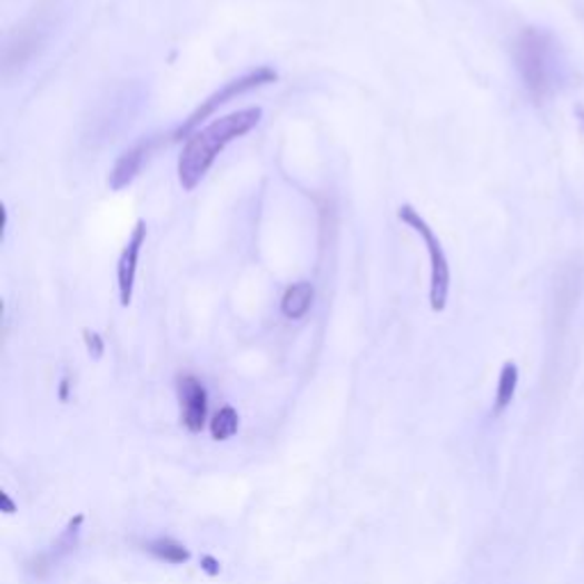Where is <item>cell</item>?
Masks as SVG:
<instances>
[{
	"label": "cell",
	"instance_id": "obj_7",
	"mask_svg": "<svg viewBox=\"0 0 584 584\" xmlns=\"http://www.w3.org/2000/svg\"><path fill=\"white\" fill-rule=\"evenodd\" d=\"M149 149H151V142H140V145H135L132 149H128L115 165V169L110 171V188L115 192L128 188L135 178H138L147 156H149Z\"/></svg>",
	"mask_w": 584,
	"mask_h": 584
},
{
	"label": "cell",
	"instance_id": "obj_10",
	"mask_svg": "<svg viewBox=\"0 0 584 584\" xmlns=\"http://www.w3.org/2000/svg\"><path fill=\"white\" fill-rule=\"evenodd\" d=\"M516 386H518V368L514 362H507L501 370V377H498V388H496V404H493V414L501 416L509 404L514 399V393H516Z\"/></svg>",
	"mask_w": 584,
	"mask_h": 584
},
{
	"label": "cell",
	"instance_id": "obj_15",
	"mask_svg": "<svg viewBox=\"0 0 584 584\" xmlns=\"http://www.w3.org/2000/svg\"><path fill=\"white\" fill-rule=\"evenodd\" d=\"M67 393H69V379H62V386H60V399L62 402H67V397H69Z\"/></svg>",
	"mask_w": 584,
	"mask_h": 584
},
{
	"label": "cell",
	"instance_id": "obj_11",
	"mask_svg": "<svg viewBox=\"0 0 584 584\" xmlns=\"http://www.w3.org/2000/svg\"><path fill=\"white\" fill-rule=\"evenodd\" d=\"M240 416L234 407H221L215 418L210 420V434L215 441H229L238 434Z\"/></svg>",
	"mask_w": 584,
	"mask_h": 584
},
{
	"label": "cell",
	"instance_id": "obj_8",
	"mask_svg": "<svg viewBox=\"0 0 584 584\" xmlns=\"http://www.w3.org/2000/svg\"><path fill=\"white\" fill-rule=\"evenodd\" d=\"M313 299H316V290H313V284L299 281L293 284L281 299V310L288 320H301L306 313L313 306Z\"/></svg>",
	"mask_w": 584,
	"mask_h": 584
},
{
	"label": "cell",
	"instance_id": "obj_12",
	"mask_svg": "<svg viewBox=\"0 0 584 584\" xmlns=\"http://www.w3.org/2000/svg\"><path fill=\"white\" fill-rule=\"evenodd\" d=\"M85 343H87V349L89 354H92L95 358H99L103 354V338L95 331H85Z\"/></svg>",
	"mask_w": 584,
	"mask_h": 584
},
{
	"label": "cell",
	"instance_id": "obj_5",
	"mask_svg": "<svg viewBox=\"0 0 584 584\" xmlns=\"http://www.w3.org/2000/svg\"><path fill=\"white\" fill-rule=\"evenodd\" d=\"M147 242V224L138 221V227L132 229L117 265V288H119V301L121 306H128L132 301L135 290V277H138V263L142 247Z\"/></svg>",
	"mask_w": 584,
	"mask_h": 584
},
{
	"label": "cell",
	"instance_id": "obj_3",
	"mask_svg": "<svg viewBox=\"0 0 584 584\" xmlns=\"http://www.w3.org/2000/svg\"><path fill=\"white\" fill-rule=\"evenodd\" d=\"M399 221L407 224V227L420 236L427 256H429V267H432V277H429V304L434 313L445 310L447 297H451V263H447V256L443 251V245L434 229L427 224V219L412 206V204H402L397 208Z\"/></svg>",
	"mask_w": 584,
	"mask_h": 584
},
{
	"label": "cell",
	"instance_id": "obj_13",
	"mask_svg": "<svg viewBox=\"0 0 584 584\" xmlns=\"http://www.w3.org/2000/svg\"><path fill=\"white\" fill-rule=\"evenodd\" d=\"M201 568H204L208 575H217V573H219V562H217L212 555H204V557H201Z\"/></svg>",
	"mask_w": 584,
	"mask_h": 584
},
{
	"label": "cell",
	"instance_id": "obj_4",
	"mask_svg": "<svg viewBox=\"0 0 584 584\" xmlns=\"http://www.w3.org/2000/svg\"><path fill=\"white\" fill-rule=\"evenodd\" d=\"M277 80H279V76H277L275 69L260 67V69H256V71H249V73L240 76L238 80L227 82V85H224V87L219 89V92H215L212 97H208V99L188 117V121L174 132V140L188 138V135H192L204 119H208L217 108L227 106L231 99L249 92V89H256V87H263V85H269V82H277Z\"/></svg>",
	"mask_w": 584,
	"mask_h": 584
},
{
	"label": "cell",
	"instance_id": "obj_14",
	"mask_svg": "<svg viewBox=\"0 0 584 584\" xmlns=\"http://www.w3.org/2000/svg\"><path fill=\"white\" fill-rule=\"evenodd\" d=\"M0 505H3V512H6V514H14V512H17V505L10 501L8 493H0Z\"/></svg>",
	"mask_w": 584,
	"mask_h": 584
},
{
	"label": "cell",
	"instance_id": "obj_2",
	"mask_svg": "<svg viewBox=\"0 0 584 584\" xmlns=\"http://www.w3.org/2000/svg\"><path fill=\"white\" fill-rule=\"evenodd\" d=\"M516 62L529 95L546 99L557 85V51L555 43L538 30H525L516 47Z\"/></svg>",
	"mask_w": 584,
	"mask_h": 584
},
{
	"label": "cell",
	"instance_id": "obj_6",
	"mask_svg": "<svg viewBox=\"0 0 584 584\" xmlns=\"http://www.w3.org/2000/svg\"><path fill=\"white\" fill-rule=\"evenodd\" d=\"M178 399H181L184 425L195 434L201 432L206 425V416H208L206 386L197 377L184 375L181 379H178Z\"/></svg>",
	"mask_w": 584,
	"mask_h": 584
},
{
	"label": "cell",
	"instance_id": "obj_1",
	"mask_svg": "<svg viewBox=\"0 0 584 584\" xmlns=\"http://www.w3.org/2000/svg\"><path fill=\"white\" fill-rule=\"evenodd\" d=\"M260 108H245L195 130L184 147L181 158H178V181H181L184 190L192 192L224 149L254 130L260 123Z\"/></svg>",
	"mask_w": 584,
	"mask_h": 584
},
{
	"label": "cell",
	"instance_id": "obj_9",
	"mask_svg": "<svg viewBox=\"0 0 584 584\" xmlns=\"http://www.w3.org/2000/svg\"><path fill=\"white\" fill-rule=\"evenodd\" d=\"M147 551L165 562V564H174V566H181L186 562H190L192 553L184 546V544H178L176 538H169V536H160V538H154V542L147 544Z\"/></svg>",
	"mask_w": 584,
	"mask_h": 584
}]
</instances>
